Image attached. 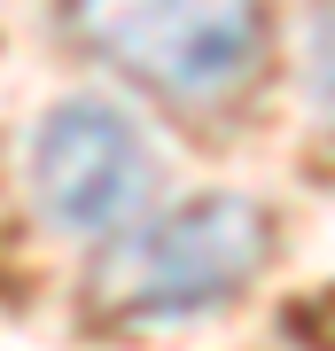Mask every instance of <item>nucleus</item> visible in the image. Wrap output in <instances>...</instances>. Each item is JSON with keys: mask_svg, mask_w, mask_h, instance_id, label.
I'll return each mask as SVG.
<instances>
[{"mask_svg": "<svg viewBox=\"0 0 335 351\" xmlns=\"http://www.w3.org/2000/svg\"><path fill=\"white\" fill-rule=\"evenodd\" d=\"M265 258H273V226L249 195H195L117 242L110 265L94 274V304L125 328L195 320L242 297L265 274Z\"/></svg>", "mask_w": 335, "mask_h": 351, "instance_id": "nucleus-1", "label": "nucleus"}, {"mask_svg": "<svg viewBox=\"0 0 335 351\" xmlns=\"http://www.w3.org/2000/svg\"><path fill=\"white\" fill-rule=\"evenodd\" d=\"M71 39L149 94L219 101L265 55V0H71Z\"/></svg>", "mask_w": 335, "mask_h": 351, "instance_id": "nucleus-2", "label": "nucleus"}, {"mask_svg": "<svg viewBox=\"0 0 335 351\" xmlns=\"http://www.w3.org/2000/svg\"><path fill=\"white\" fill-rule=\"evenodd\" d=\"M149 141L110 101H62L32 133V195L62 234H117L149 203Z\"/></svg>", "mask_w": 335, "mask_h": 351, "instance_id": "nucleus-3", "label": "nucleus"}, {"mask_svg": "<svg viewBox=\"0 0 335 351\" xmlns=\"http://www.w3.org/2000/svg\"><path fill=\"white\" fill-rule=\"evenodd\" d=\"M312 101H320V117L335 125V0L312 16Z\"/></svg>", "mask_w": 335, "mask_h": 351, "instance_id": "nucleus-4", "label": "nucleus"}]
</instances>
